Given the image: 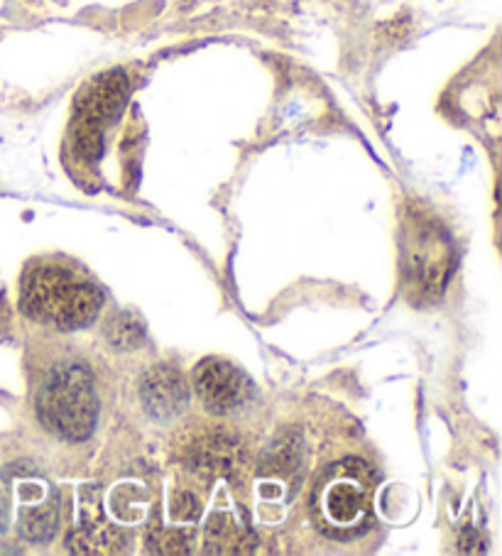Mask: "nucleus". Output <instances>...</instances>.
Segmentation results:
<instances>
[{"label": "nucleus", "mask_w": 502, "mask_h": 556, "mask_svg": "<svg viewBox=\"0 0 502 556\" xmlns=\"http://www.w3.org/2000/svg\"><path fill=\"white\" fill-rule=\"evenodd\" d=\"M238 462V441L230 434L204 437L191 446L189 464L194 471L204 476H228Z\"/></svg>", "instance_id": "nucleus-10"}, {"label": "nucleus", "mask_w": 502, "mask_h": 556, "mask_svg": "<svg viewBox=\"0 0 502 556\" xmlns=\"http://www.w3.org/2000/svg\"><path fill=\"white\" fill-rule=\"evenodd\" d=\"M142 407L154 419H175L189 405V386L175 368L158 366L140 380Z\"/></svg>", "instance_id": "nucleus-8"}, {"label": "nucleus", "mask_w": 502, "mask_h": 556, "mask_svg": "<svg viewBox=\"0 0 502 556\" xmlns=\"http://www.w3.org/2000/svg\"><path fill=\"white\" fill-rule=\"evenodd\" d=\"M103 304L99 287L72 267L40 263L27 267L21 285V309L57 331L89 326Z\"/></svg>", "instance_id": "nucleus-1"}, {"label": "nucleus", "mask_w": 502, "mask_h": 556, "mask_svg": "<svg viewBox=\"0 0 502 556\" xmlns=\"http://www.w3.org/2000/svg\"><path fill=\"white\" fill-rule=\"evenodd\" d=\"M378 476L361 458H346L318 476L312 493V517L334 540H359L373 527V497Z\"/></svg>", "instance_id": "nucleus-2"}, {"label": "nucleus", "mask_w": 502, "mask_h": 556, "mask_svg": "<svg viewBox=\"0 0 502 556\" xmlns=\"http://www.w3.org/2000/svg\"><path fill=\"white\" fill-rule=\"evenodd\" d=\"M105 339L118 351H135L145 343V326L130 312H118L105 324Z\"/></svg>", "instance_id": "nucleus-13"}, {"label": "nucleus", "mask_w": 502, "mask_h": 556, "mask_svg": "<svg viewBox=\"0 0 502 556\" xmlns=\"http://www.w3.org/2000/svg\"><path fill=\"white\" fill-rule=\"evenodd\" d=\"M480 536H478V532H473V530H466L461 534V549L463 552H478L480 549Z\"/></svg>", "instance_id": "nucleus-15"}, {"label": "nucleus", "mask_w": 502, "mask_h": 556, "mask_svg": "<svg viewBox=\"0 0 502 556\" xmlns=\"http://www.w3.org/2000/svg\"><path fill=\"white\" fill-rule=\"evenodd\" d=\"M37 417L52 434L66 441H84L99 421V395L93 376L84 363L57 366L37 395Z\"/></svg>", "instance_id": "nucleus-3"}, {"label": "nucleus", "mask_w": 502, "mask_h": 556, "mask_svg": "<svg viewBox=\"0 0 502 556\" xmlns=\"http://www.w3.org/2000/svg\"><path fill=\"white\" fill-rule=\"evenodd\" d=\"M407 273L424 296L443 290L451 273V245L441 228H419L407 243Z\"/></svg>", "instance_id": "nucleus-6"}, {"label": "nucleus", "mask_w": 502, "mask_h": 556, "mask_svg": "<svg viewBox=\"0 0 502 556\" xmlns=\"http://www.w3.org/2000/svg\"><path fill=\"white\" fill-rule=\"evenodd\" d=\"M128 76L121 70L103 72L84 84L74 101L72 150L84 162H96L103 152V130L118 116L128 99Z\"/></svg>", "instance_id": "nucleus-4"}, {"label": "nucleus", "mask_w": 502, "mask_h": 556, "mask_svg": "<svg viewBox=\"0 0 502 556\" xmlns=\"http://www.w3.org/2000/svg\"><path fill=\"white\" fill-rule=\"evenodd\" d=\"M5 476L15 495L17 532L33 544L50 542L60 527V493L50 478L30 466H13Z\"/></svg>", "instance_id": "nucleus-5"}, {"label": "nucleus", "mask_w": 502, "mask_h": 556, "mask_svg": "<svg viewBox=\"0 0 502 556\" xmlns=\"http://www.w3.org/2000/svg\"><path fill=\"white\" fill-rule=\"evenodd\" d=\"M5 522H8V515H5V505L0 501V532L5 530Z\"/></svg>", "instance_id": "nucleus-16"}, {"label": "nucleus", "mask_w": 502, "mask_h": 556, "mask_svg": "<svg viewBox=\"0 0 502 556\" xmlns=\"http://www.w3.org/2000/svg\"><path fill=\"white\" fill-rule=\"evenodd\" d=\"M191 536L185 530H160L148 536V549L160 554H187Z\"/></svg>", "instance_id": "nucleus-14"}, {"label": "nucleus", "mask_w": 502, "mask_h": 556, "mask_svg": "<svg viewBox=\"0 0 502 556\" xmlns=\"http://www.w3.org/2000/svg\"><path fill=\"white\" fill-rule=\"evenodd\" d=\"M66 542H70V549L79 554H111L123 549L125 534L118 527L105 522V517L99 510V503H91V507H84L79 522L74 525Z\"/></svg>", "instance_id": "nucleus-9"}, {"label": "nucleus", "mask_w": 502, "mask_h": 556, "mask_svg": "<svg viewBox=\"0 0 502 556\" xmlns=\"http://www.w3.org/2000/svg\"><path fill=\"white\" fill-rule=\"evenodd\" d=\"M194 388L204 407L214 415H228V412L243 407L253 390L243 372L221 358L199 363L194 370Z\"/></svg>", "instance_id": "nucleus-7"}, {"label": "nucleus", "mask_w": 502, "mask_h": 556, "mask_svg": "<svg viewBox=\"0 0 502 556\" xmlns=\"http://www.w3.org/2000/svg\"><path fill=\"white\" fill-rule=\"evenodd\" d=\"M206 549L214 554H246L255 549V536L250 530H238L226 513H218L211 517Z\"/></svg>", "instance_id": "nucleus-12"}, {"label": "nucleus", "mask_w": 502, "mask_h": 556, "mask_svg": "<svg viewBox=\"0 0 502 556\" xmlns=\"http://www.w3.org/2000/svg\"><path fill=\"white\" fill-rule=\"evenodd\" d=\"M304 456V441L297 429H285L283 434H277L273 444L267 446V452L260 462V476H279L289 478L299 471Z\"/></svg>", "instance_id": "nucleus-11"}]
</instances>
